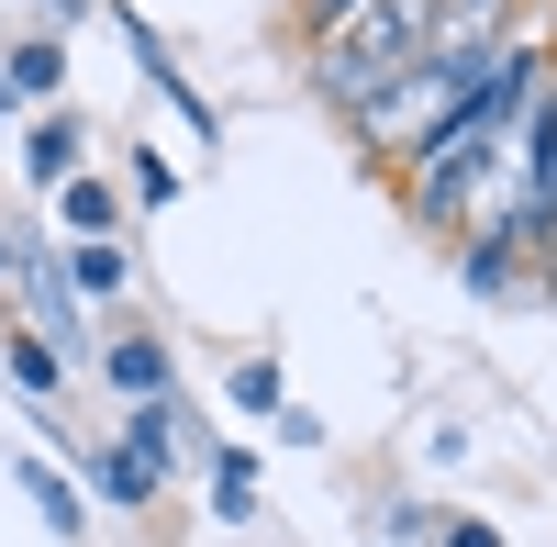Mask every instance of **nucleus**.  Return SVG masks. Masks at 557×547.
<instances>
[{
  "label": "nucleus",
  "mask_w": 557,
  "mask_h": 547,
  "mask_svg": "<svg viewBox=\"0 0 557 547\" xmlns=\"http://www.w3.org/2000/svg\"><path fill=\"white\" fill-rule=\"evenodd\" d=\"M502 123H513V112L469 101V112H446L424 146L391 168L401 202H412V223H435V235H457V223H469V191H480V168H491V146H502Z\"/></svg>",
  "instance_id": "1"
},
{
  "label": "nucleus",
  "mask_w": 557,
  "mask_h": 547,
  "mask_svg": "<svg viewBox=\"0 0 557 547\" xmlns=\"http://www.w3.org/2000/svg\"><path fill=\"white\" fill-rule=\"evenodd\" d=\"M469 78H480V68H446V57H424V68H401V78L380 89V101H357V112H346V134H357V157H368V168H401V157L424 146V134H435L446 112H469Z\"/></svg>",
  "instance_id": "2"
},
{
  "label": "nucleus",
  "mask_w": 557,
  "mask_h": 547,
  "mask_svg": "<svg viewBox=\"0 0 557 547\" xmlns=\"http://www.w3.org/2000/svg\"><path fill=\"white\" fill-rule=\"evenodd\" d=\"M457 280L480 302H513V291H535V257H524L513 223H469V235H457Z\"/></svg>",
  "instance_id": "3"
},
{
  "label": "nucleus",
  "mask_w": 557,
  "mask_h": 547,
  "mask_svg": "<svg viewBox=\"0 0 557 547\" xmlns=\"http://www.w3.org/2000/svg\"><path fill=\"white\" fill-rule=\"evenodd\" d=\"M78 491H101L112 514H146L168 481H157V470H146V459H134V447L112 436V447H78Z\"/></svg>",
  "instance_id": "4"
},
{
  "label": "nucleus",
  "mask_w": 557,
  "mask_h": 547,
  "mask_svg": "<svg viewBox=\"0 0 557 547\" xmlns=\"http://www.w3.org/2000/svg\"><path fill=\"white\" fill-rule=\"evenodd\" d=\"M78 157H89V123H78V101H57L34 134H23V168H34V191H67L78 179Z\"/></svg>",
  "instance_id": "5"
},
{
  "label": "nucleus",
  "mask_w": 557,
  "mask_h": 547,
  "mask_svg": "<svg viewBox=\"0 0 557 547\" xmlns=\"http://www.w3.org/2000/svg\"><path fill=\"white\" fill-rule=\"evenodd\" d=\"M0 78H12V101H57V89H67V45H57V34L0 45Z\"/></svg>",
  "instance_id": "6"
},
{
  "label": "nucleus",
  "mask_w": 557,
  "mask_h": 547,
  "mask_svg": "<svg viewBox=\"0 0 557 547\" xmlns=\"http://www.w3.org/2000/svg\"><path fill=\"white\" fill-rule=\"evenodd\" d=\"M123 447H134V459H146L157 481H168L178 459H190V436H178V391H168V402H134V425H123Z\"/></svg>",
  "instance_id": "7"
},
{
  "label": "nucleus",
  "mask_w": 557,
  "mask_h": 547,
  "mask_svg": "<svg viewBox=\"0 0 557 547\" xmlns=\"http://www.w3.org/2000/svg\"><path fill=\"white\" fill-rule=\"evenodd\" d=\"M223 402H235L246 425H278V414H290V380H278V357H235V369H223Z\"/></svg>",
  "instance_id": "8"
},
{
  "label": "nucleus",
  "mask_w": 557,
  "mask_h": 547,
  "mask_svg": "<svg viewBox=\"0 0 557 547\" xmlns=\"http://www.w3.org/2000/svg\"><path fill=\"white\" fill-rule=\"evenodd\" d=\"M57 280H67L78 302H112V291L134 280V257H123L112 235H89V246H67V257H57Z\"/></svg>",
  "instance_id": "9"
},
{
  "label": "nucleus",
  "mask_w": 557,
  "mask_h": 547,
  "mask_svg": "<svg viewBox=\"0 0 557 547\" xmlns=\"http://www.w3.org/2000/svg\"><path fill=\"white\" fill-rule=\"evenodd\" d=\"M101 380H112L123 402H168V347H157V336H123V347L101 357Z\"/></svg>",
  "instance_id": "10"
},
{
  "label": "nucleus",
  "mask_w": 557,
  "mask_h": 547,
  "mask_svg": "<svg viewBox=\"0 0 557 547\" xmlns=\"http://www.w3.org/2000/svg\"><path fill=\"white\" fill-rule=\"evenodd\" d=\"M12 481H23V503L57 525V536H78V481H67L57 459H12Z\"/></svg>",
  "instance_id": "11"
},
{
  "label": "nucleus",
  "mask_w": 557,
  "mask_h": 547,
  "mask_svg": "<svg viewBox=\"0 0 557 547\" xmlns=\"http://www.w3.org/2000/svg\"><path fill=\"white\" fill-rule=\"evenodd\" d=\"M212 514L257 525V447H212Z\"/></svg>",
  "instance_id": "12"
},
{
  "label": "nucleus",
  "mask_w": 557,
  "mask_h": 547,
  "mask_svg": "<svg viewBox=\"0 0 557 547\" xmlns=\"http://www.w3.org/2000/svg\"><path fill=\"white\" fill-rule=\"evenodd\" d=\"M0 357H12V380H23L34 402H57V391H67V357H57V347H45L34 325H12V336H0Z\"/></svg>",
  "instance_id": "13"
},
{
  "label": "nucleus",
  "mask_w": 557,
  "mask_h": 547,
  "mask_svg": "<svg viewBox=\"0 0 557 547\" xmlns=\"http://www.w3.org/2000/svg\"><path fill=\"white\" fill-rule=\"evenodd\" d=\"M112 212H123V202H112V191H101V179H89V168H78L67 191H57V223H67V246H89V235H112Z\"/></svg>",
  "instance_id": "14"
},
{
  "label": "nucleus",
  "mask_w": 557,
  "mask_h": 547,
  "mask_svg": "<svg viewBox=\"0 0 557 547\" xmlns=\"http://www.w3.org/2000/svg\"><path fill=\"white\" fill-rule=\"evenodd\" d=\"M178 191H190V179H178V168H168L157 146H146V157H134V202H146V212H168Z\"/></svg>",
  "instance_id": "15"
},
{
  "label": "nucleus",
  "mask_w": 557,
  "mask_h": 547,
  "mask_svg": "<svg viewBox=\"0 0 557 547\" xmlns=\"http://www.w3.org/2000/svg\"><path fill=\"white\" fill-rule=\"evenodd\" d=\"M435 547H502V525H491V514H446Z\"/></svg>",
  "instance_id": "16"
},
{
  "label": "nucleus",
  "mask_w": 557,
  "mask_h": 547,
  "mask_svg": "<svg viewBox=\"0 0 557 547\" xmlns=\"http://www.w3.org/2000/svg\"><path fill=\"white\" fill-rule=\"evenodd\" d=\"M23 280V235H12V223H0V291H12Z\"/></svg>",
  "instance_id": "17"
},
{
  "label": "nucleus",
  "mask_w": 557,
  "mask_h": 547,
  "mask_svg": "<svg viewBox=\"0 0 557 547\" xmlns=\"http://www.w3.org/2000/svg\"><path fill=\"white\" fill-rule=\"evenodd\" d=\"M78 12H101V0H45V34H67Z\"/></svg>",
  "instance_id": "18"
},
{
  "label": "nucleus",
  "mask_w": 557,
  "mask_h": 547,
  "mask_svg": "<svg viewBox=\"0 0 557 547\" xmlns=\"http://www.w3.org/2000/svg\"><path fill=\"white\" fill-rule=\"evenodd\" d=\"M0 112H12V78H0Z\"/></svg>",
  "instance_id": "19"
}]
</instances>
